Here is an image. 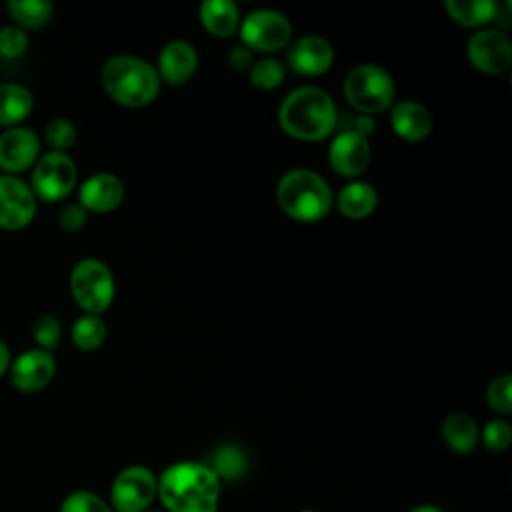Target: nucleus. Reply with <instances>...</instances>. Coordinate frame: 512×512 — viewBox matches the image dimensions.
<instances>
[{
    "label": "nucleus",
    "mask_w": 512,
    "mask_h": 512,
    "mask_svg": "<svg viewBox=\"0 0 512 512\" xmlns=\"http://www.w3.org/2000/svg\"><path fill=\"white\" fill-rule=\"evenodd\" d=\"M156 496L168 512H216L220 478L204 462H176L160 474Z\"/></svg>",
    "instance_id": "1"
},
{
    "label": "nucleus",
    "mask_w": 512,
    "mask_h": 512,
    "mask_svg": "<svg viewBox=\"0 0 512 512\" xmlns=\"http://www.w3.org/2000/svg\"><path fill=\"white\" fill-rule=\"evenodd\" d=\"M278 122L292 138L318 142L334 132L338 112L326 90L318 86H300L282 100Z\"/></svg>",
    "instance_id": "2"
},
{
    "label": "nucleus",
    "mask_w": 512,
    "mask_h": 512,
    "mask_svg": "<svg viewBox=\"0 0 512 512\" xmlns=\"http://www.w3.org/2000/svg\"><path fill=\"white\" fill-rule=\"evenodd\" d=\"M102 86L114 102L126 108H142L160 94V76L150 62L118 54L104 62Z\"/></svg>",
    "instance_id": "3"
},
{
    "label": "nucleus",
    "mask_w": 512,
    "mask_h": 512,
    "mask_svg": "<svg viewBox=\"0 0 512 512\" xmlns=\"http://www.w3.org/2000/svg\"><path fill=\"white\" fill-rule=\"evenodd\" d=\"M276 198L282 212L298 222L322 220L334 202L328 182L308 168L288 170L278 182Z\"/></svg>",
    "instance_id": "4"
},
{
    "label": "nucleus",
    "mask_w": 512,
    "mask_h": 512,
    "mask_svg": "<svg viewBox=\"0 0 512 512\" xmlns=\"http://www.w3.org/2000/svg\"><path fill=\"white\" fill-rule=\"evenodd\" d=\"M392 76L376 64H358L344 78V96L348 104L362 114H378L394 100Z\"/></svg>",
    "instance_id": "5"
},
{
    "label": "nucleus",
    "mask_w": 512,
    "mask_h": 512,
    "mask_svg": "<svg viewBox=\"0 0 512 512\" xmlns=\"http://www.w3.org/2000/svg\"><path fill=\"white\" fill-rule=\"evenodd\" d=\"M70 292L86 314L98 316L114 300V276L102 260L84 258L70 272Z\"/></svg>",
    "instance_id": "6"
},
{
    "label": "nucleus",
    "mask_w": 512,
    "mask_h": 512,
    "mask_svg": "<svg viewBox=\"0 0 512 512\" xmlns=\"http://www.w3.org/2000/svg\"><path fill=\"white\" fill-rule=\"evenodd\" d=\"M76 166L66 152H46L36 160L30 190L44 202L64 200L76 186Z\"/></svg>",
    "instance_id": "7"
},
{
    "label": "nucleus",
    "mask_w": 512,
    "mask_h": 512,
    "mask_svg": "<svg viewBox=\"0 0 512 512\" xmlns=\"http://www.w3.org/2000/svg\"><path fill=\"white\" fill-rule=\"evenodd\" d=\"M158 492V478L146 466L120 470L110 488V506L116 512H146Z\"/></svg>",
    "instance_id": "8"
},
{
    "label": "nucleus",
    "mask_w": 512,
    "mask_h": 512,
    "mask_svg": "<svg viewBox=\"0 0 512 512\" xmlns=\"http://www.w3.org/2000/svg\"><path fill=\"white\" fill-rule=\"evenodd\" d=\"M240 38L252 52H278L290 42L292 24L278 10H254L240 24Z\"/></svg>",
    "instance_id": "9"
},
{
    "label": "nucleus",
    "mask_w": 512,
    "mask_h": 512,
    "mask_svg": "<svg viewBox=\"0 0 512 512\" xmlns=\"http://www.w3.org/2000/svg\"><path fill=\"white\" fill-rule=\"evenodd\" d=\"M470 64L486 74H502L512 64V42L500 28L474 32L466 44Z\"/></svg>",
    "instance_id": "10"
},
{
    "label": "nucleus",
    "mask_w": 512,
    "mask_h": 512,
    "mask_svg": "<svg viewBox=\"0 0 512 512\" xmlns=\"http://www.w3.org/2000/svg\"><path fill=\"white\" fill-rule=\"evenodd\" d=\"M36 214V196L18 176H0V228L22 230Z\"/></svg>",
    "instance_id": "11"
},
{
    "label": "nucleus",
    "mask_w": 512,
    "mask_h": 512,
    "mask_svg": "<svg viewBox=\"0 0 512 512\" xmlns=\"http://www.w3.org/2000/svg\"><path fill=\"white\" fill-rule=\"evenodd\" d=\"M370 154L372 152L368 138L354 130L338 132L328 148V160L332 170L344 178H354L362 174L370 164Z\"/></svg>",
    "instance_id": "12"
},
{
    "label": "nucleus",
    "mask_w": 512,
    "mask_h": 512,
    "mask_svg": "<svg viewBox=\"0 0 512 512\" xmlns=\"http://www.w3.org/2000/svg\"><path fill=\"white\" fill-rule=\"evenodd\" d=\"M54 372V356L46 350L30 348L10 364V382L20 392H38L50 384Z\"/></svg>",
    "instance_id": "13"
},
{
    "label": "nucleus",
    "mask_w": 512,
    "mask_h": 512,
    "mask_svg": "<svg viewBox=\"0 0 512 512\" xmlns=\"http://www.w3.org/2000/svg\"><path fill=\"white\" fill-rule=\"evenodd\" d=\"M38 154H40V140L34 130L24 126H14V128H6L0 134V168L10 176L36 164Z\"/></svg>",
    "instance_id": "14"
},
{
    "label": "nucleus",
    "mask_w": 512,
    "mask_h": 512,
    "mask_svg": "<svg viewBox=\"0 0 512 512\" xmlns=\"http://www.w3.org/2000/svg\"><path fill=\"white\" fill-rule=\"evenodd\" d=\"M334 62V48L326 38L304 36L296 40L286 54V64L294 74L320 76Z\"/></svg>",
    "instance_id": "15"
},
{
    "label": "nucleus",
    "mask_w": 512,
    "mask_h": 512,
    "mask_svg": "<svg viewBox=\"0 0 512 512\" xmlns=\"http://www.w3.org/2000/svg\"><path fill=\"white\" fill-rule=\"evenodd\" d=\"M80 206L86 212L106 214L116 210L124 200V184L110 172H98L86 178L80 186Z\"/></svg>",
    "instance_id": "16"
},
{
    "label": "nucleus",
    "mask_w": 512,
    "mask_h": 512,
    "mask_svg": "<svg viewBox=\"0 0 512 512\" xmlns=\"http://www.w3.org/2000/svg\"><path fill=\"white\" fill-rule=\"evenodd\" d=\"M198 68V52L186 40L168 42L158 54V76L168 84L188 82Z\"/></svg>",
    "instance_id": "17"
},
{
    "label": "nucleus",
    "mask_w": 512,
    "mask_h": 512,
    "mask_svg": "<svg viewBox=\"0 0 512 512\" xmlns=\"http://www.w3.org/2000/svg\"><path fill=\"white\" fill-rule=\"evenodd\" d=\"M390 124L396 136L406 142H420L432 132V114L428 108L414 100H402L394 104L390 112Z\"/></svg>",
    "instance_id": "18"
},
{
    "label": "nucleus",
    "mask_w": 512,
    "mask_h": 512,
    "mask_svg": "<svg viewBox=\"0 0 512 512\" xmlns=\"http://www.w3.org/2000/svg\"><path fill=\"white\" fill-rule=\"evenodd\" d=\"M200 22L216 38H230L240 26V12L232 0H206L200 4Z\"/></svg>",
    "instance_id": "19"
},
{
    "label": "nucleus",
    "mask_w": 512,
    "mask_h": 512,
    "mask_svg": "<svg viewBox=\"0 0 512 512\" xmlns=\"http://www.w3.org/2000/svg\"><path fill=\"white\" fill-rule=\"evenodd\" d=\"M376 204H378V194H376L374 186L368 182H360V180L346 184L344 188H340V192L336 196V208L340 210V214H344L352 220L370 216L374 212Z\"/></svg>",
    "instance_id": "20"
},
{
    "label": "nucleus",
    "mask_w": 512,
    "mask_h": 512,
    "mask_svg": "<svg viewBox=\"0 0 512 512\" xmlns=\"http://www.w3.org/2000/svg\"><path fill=\"white\" fill-rule=\"evenodd\" d=\"M442 440L458 454H468L480 440V430L474 418L466 412H454L442 422Z\"/></svg>",
    "instance_id": "21"
},
{
    "label": "nucleus",
    "mask_w": 512,
    "mask_h": 512,
    "mask_svg": "<svg viewBox=\"0 0 512 512\" xmlns=\"http://www.w3.org/2000/svg\"><path fill=\"white\" fill-rule=\"evenodd\" d=\"M34 100L28 88L14 82L0 84V126L14 128L32 112Z\"/></svg>",
    "instance_id": "22"
},
{
    "label": "nucleus",
    "mask_w": 512,
    "mask_h": 512,
    "mask_svg": "<svg viewBox=\"0 0 512 512\" xmlns=\"http://www.w3.org/2000/svg\"><path fill=\"white\" fill-rule=\"evenodd\" d=\"M500 4L494 0H446L444 10L448 16L466 28H480L496 20Z\"/></svg>",
    "instance_id": "23"
},
{
    "label": "nucleus",
    "mask_w": 512,
    "mask_h": 512,
    "mask_svg": "<svg viewBox=\"0 0 512 512\" xmlns=\"http://www.w3.org/2000/svg\"><path fill=\"white\" fill-rule=\"evenodd\" d=\"M6 10L10 12L18 28L38 30L50 22L54 6L48 0H10L6 4Z\"/></svg>",
    "instance_id": "24"
},
{
    "label": "nucleus",
    "mask_w": 512,
    "mask_h": 512,
    "mask_svg": "<svg viewBox=\"0 0 512 512\" xmlns=\"http://www.w3.org/2000/svg\"><path fill=\"white\" fill-rule=\"evenodd\" d=\"M106 340V324L100 316L84 314L72 326V342L84 352L98 350Z\"/></svg>",
    "instance_id": "25"
},
{
    "label": "nucleus",
    "mask_w": 512,
    "mask_h": 512,
    "mask_svg": "<svg viewBox=\"0 0 512 512\" xmlns=\"http://www.w3.org/2000/svg\"><path fill=\"white\" fill-rule=\"evenodd\" d=\"M216 476L222 480H236L246 470V456L238 446L226 444L214 456V466H210Z\"/></svg>",
    "instance_id": "26"
},
{
    "label": "nucleus",
    "mask_w": 512,
    "mask_h": 512,
    "mask_svg": "<svg viewBox=\"0 0 512 512\" xmlns=\"http://www.w3.org/2000/svg\"><path fill=\"white\" fill-rule=\"evenodd\" d=\"M286 68L276 58H262L250 68V82L260 90H272L282 84Z\"/></svg>",
    "instance_id": "27"
},
{
    "label": "nucleus",
    "mask_w": 512,
    "mask_h": 512,
    "mask_svg": "<svg viewBox=\"0 0 512 512\" xmlns=\"http://www.w3.org/2000/svg\"><path fill=\"white\" fill-rule=\"evenodd\" d=\"M60 512H114V510L98 494L90 490H76L62 500Z\"/></svg>",
    "instance_id": "28"
},
{
    "label": "nucleus",
    "mask_w": 512,
    "mask_h": 512,
    "mask_svg": "<svg viewBox=\"0 0 512 512\" xmlns=\"http://www.w3.org/2000/svg\"><path fill=\"white\" fill-rule=\"evenodd\" d=\"M32 336H34V342L40 346V350L50 352L60 344V338H62L60 320L52 314L38 316L32 324Z\"/></svg>",
    "instance_id": "29"
},
{
    "label": "nucleus",
    "mask_w": 512,
    "mask_h": 512,
    "mask_svg": "<svg viewBox=\"0 0 512 512\" xmlns=\"http://www.w3.org/2000/svg\"><path fill=\"white\" fill-rule=\"evenodd\" d=\"M44 138L54 152H66L76 142V128L68 118H54L46 124Z\"/></svg>",
    "instance_id": "30"
},
{
    "label": "nucleus",
    "mask_w": 512,
    "mask_h": 512,
    "mask_svg": "<svg viewBox=\"0 0 512 512\" xmlns=\"http://www.w3.org/2000/svg\"><path fill=\"white\" fill-rule=\"evenodd\" d=\"M486 398L492 410L500 414H510L512 412V376L510 374L496 376L488 384Z\"/></svg>",
    "instance_id": "31"
},
{
    "label": "nucleus",
    "mask_w": 512,
    "mask_h": 512,
    "mask_svg": "<svg viewBox=\"0 0 512 512\" xmlns=\"http://www.w3.org/2000/svg\"><path fill=\"white\" fill-rule=\"evenodd\" d=\"M482 442L492 452H502L512 442V428L506 420H490L482 430Z\"/></svg>",
    "instance_id": "32"
},
{
    "label": "nucleus",
    "mask_w": 512,
    "mask_h": 512,
    "mask_svg": "<svg viewBox=\"0 0 512 512\" xmlns=\"http://www.w3.org/2000/svg\"><path fill=\"white\" fill-rule=\"evenodd\" d=\"M28 36L18 26H4L0 28V56L4 58H18L26 52Z\"/></svg>",
    "instance_id": "33"
},
{
    "label": "nucleus",
    "mask_w": 512,
    "mask_h": 512,
    "mask_svg": "<svg viewBox=\"0 0 512 512\" xmlns=\"http://www.w3.org/2000/svg\"><path fill=\"white\" fill-rule=\"evenodd\" d=\"M88 220V212L80 204H68L58 214V224L66 232H78L84 228Z\"/></svg>",
    "instance_id": "34"
},
{
    "label": "nucleus",
    "mask_w": 512,
    "mask_h": 512,
    "mask_svg": "<svg viewBox=\"0 0 512 512\" xmlns=\"http://www.w3.org/2000/svg\"><path fill=\"white\" fill-rule=\"evenodd\" d=\"M226 62H228V66H230L234 72L250 70L252 64H254V52H252L250 48H246L244 44H242V46H234V48L228 52Z\"/></svg>",
    "instance_id": "35"
},
{
    "label": "nucleus",
    "mask_w": 512,
    "mask_h": 512,
    "mask_svg": "<svg viewBox=\"0 0 512 512\" xmlns=\"http://www.w3.org/2000/svg\"><path fill=\"white\" fill-rule=\"evenodd\" d=\"M362 136H368L374 132V118L368 116V114H360L356 120H354V128H350Z\"/></svg>",
    "instance_id": "36"
},
{
    "label": "nucleus",
    "mask_w": 512,
    "mask_h": 512,
    "mask_svg": "<svg viewBox=\"0 0 512 512\" xmlns=\"http://www.w3.org/2000/svg\"><path fill=\"white\" fill-rule=\"evenodd\" d=\"M8 368H10V348L6 346L4 340H0V378Z\"/></svg>",
    "instance_id": "37"
},
{
    "label": "nucleus",
    "mask_w": 512,
    "mask_h": 512,
    "mask_svg": "<svg viewBox=\"0 0 512 512\" xmlns=\"http://www.w3.org/2000/svg\"><path fill=\"white\" fill-rule=\"evenodd\" d=\"M408 512H444V510L438 508V506H434V504H420V506H414V508L408 510Z\"/></svg>",
    "instance_id": "38"
},
{
    "label": "nucleus",
    "mask_w": 512,
    "mask_h": 512,
    "mask_svg": "<svg viewBox=\"0 0 512 512\" xmlns=\"http://www.w3.org/2000/svg\"><path fill=\"white\" fill-rule=\"evenodd\" d=\"M300 512H314V510H300Z\"/></svg>",
    "instance_id": "39"
},
{
    "label": "nucleus",
    "mask_w": 512,
    "mask_h": 512,
    "mask_svg": "<svg viewBox=\"0 0 512 512\" xmlns=\"http://www.w3.org/2000/svg\"><path fill=\"white\" fill-rule=\"evenodd\" d=\"M152 512H160V510H152Z\"/></svg>",
    "instance_id": "40"
}]
</instances>
